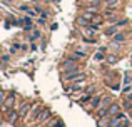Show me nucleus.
Returning a JSON list of instances; mask_svg holds the SVG:
<instances>
[{"label": "nucleus", "mask_w": 132, "mask_h": 127, "mask_svg": "<svg viewBox=\"0 0 132 127\" xmlns=\"http://www.w3.org/2000/svg\"><path fill=\"white\" fill-rule=\"evenodd\" d=\"M84 77H85L84 72H77V70H70L69 74H65V80H79V79Z\"/></svg>", "instance_id": "nucleus-1"}, {"label": "nucleus", "mask_w": 132, "mask_h": 127, "mask_svg": "<svg viewBox=\"0 0 132 127\" xmlns=\"http://www.w3.org/2000/svg\"><path fill=\"white\" fill-rule=\"evenodd\" d=\"M119 111H120V105L119 104H110L109 109H107V114H109V115H117V114H119Z\"/></svg>", "instance_id": "nucleus-2"}, {"label": "nucleus", "mask_w": 132, "mask_h": 127, "mask_svg": "<svg viewBox=\"0 0 132 127\" xmlns=\"http://www.w3.org/2000/svg\"><path fill=\"white\" fill-rule=\"evenodd\" d=\"M62 67H64L67 72H70V70H77V64L72 62V60H65V62L62 64Z\"/></svg>", "instance_id": "nucleus-3"}, {"label": "nucleus", "mask_w": 132, "mask_h": 127, "mask_svg": "<svg viewBox=\"0 0 132 127\" xmlns=\"http://www.w3.org/2000/svg\"><path fill=\"white\" fill-rule=\"evenodd\" d=\"M104 3L107 5V9H117L120 5V0H104Z\"/></svg>", "instance_id": "nucleus-4"}, {"label": "nucleus", "mask_w": 132, "mask_h": 127, "mask_svg": "<svg viewBox=\"0 0 132 127\" xmlns=\"http://www.w3.org/2000/svg\"><path fill=\"white\" fill-rule=\"evenodd\" d=\"M19 115H20V114H17L15 111H10V112H9V117H7V122H9V124H13V122L19 119Z\"/></svg>", "instance_id": "nucleus-5"}, {"label": "nucleus", "mask_w": 132, "mask_h": 127, "mask_svg": "<svg viewBox=\"0 0 132 127\" xmlns=\"http://www.w3.org/2000/svg\"><path fill=\"white\" fill-rule=\"evenodd\" d=\"M48 119H50V111H44L42 115H39V117H37V121H39L40 124H44V122L48 121Z\"/></svg>", "instance_id": "nucleus-6"}, {"label": "nucleus", "mask_w": 132, "mask_h": 127, "mask_svg": "<svg viewBox=\"0 0 132 127\" xmlns=\"http://www.w3.org/2000/svg\"><path fill=\"white\" fill-rule=\"evenodd\" d=\"M13 104H15V97H13V95H10V97H7L5 104H3V111H7V109H10V107H12Z\"/></svg>", "instance_id": "nucleus-7"}, {"label": "nucleus", "mask_w": 132, "mask_h": 127, "mask_svg": "<svg viewBox=\"0 0 132 127\" xmlns=\"http://www.w3.org/2000/svg\"><path fill=\"white\" fill-rule=\"evenodd\" d=\"M84 87H85V82H75V84L72 85V87H69L67 90H74L75 92V90H82Z\"/></svg>", "instance_id": "nucleus-8"}, {"label": "nucleus", "mask_w": 132, "mask_h": 127, "mask_svg": "<svg viewBox=\"0 0 132 127\" xmlns=\"http://www.w3.org/2000/svg\"><path fill=\"white\" fill-rule=\"evenodd\" d=\"M29 111H30L29 104H23V105H22V109H20V112H19V114H20V117H25V115L29 114Z\"/></svg>", "instance_id": "nucleus-9"}, {"label": "nucleus", "mask_w": 132, "mask_h": 127, "mask_svg": "<svg viewBox=\"0 0 132 127\" xmlns=\"http://www.w3.org/2000/svg\"><path fill=\"white\" fill-rule=\"evenodd\" d=\"M48 125H50V127H64V122H62L60 119H55V121L48 122Z\"/></svg>", "instance_id": "nucleus-10"}, {"label": "nucleus", "mask_w": 132, "mask_h": 127, "mask_svg": "<svg viewBox=\"0 0 132 127\" xmlns=\"http://www.w3.org/2000/svg\"><path fill=\"white\" fill-rule=\"evenodd\" d=\"M117 29H119V25H114V27H110V29H107V32H105V35H116V32H117Z\"/></svg>", "instance_id": "nucleus-11"}, {"label": "nucleus", "mask_w": 132, "mask_h": 127, "mask_svg": "<svg viewBox=\"0 0 132 127\" xmlns=\"http://www.w3.org/2000/svg\"><path fill=\"white\" fill-rule=\"evenodd\" d=\"M99 124H100L99 127H105V125H109L110 122H109V119H107L105 115H104V117H100V122H99Z\"/></svg>", "instance_id": "nucleus-12"}, {"label": "nucleus", "mask_w": 132, "mask_h": 127, "mask_svg": "<svg viewBox=\"0 0 132 127\" xmlns=\"http://www.w3.org/2000/svg\"><path fill=\"white\" fill-rule=\"evenodd\" d=\"M100 100H102L100 97H94L92 100H90V105H92V107H97V105L100 104Z\"/></svg>", "instance_id": "nucleus-13"}, {"label": "nucleus", "mask_w": 132, "mask_h": 127, "mask_svg": "<svg viewBox=\"0 0 132 127\" xmlns=\"http://www.w3.org/2000/svg\"><path fill=\"white\" fill-rule=\"evenodd\" d=\"M114 40H116V42H124V35L122 33H116V35H114Z\"/></svg>", "instance_id": "nucleus-14"}, {"label": "nucleus", "mask_w": 132, "mask_h": 127, "mask_svg": "<svg viewBox=\"0 0 132 127\" xmlns=\"http://www.w3.org/2000/svg\"><path fill=\"white\" fill-rule=\"evenodd\" d=\"M94 60H97V62H100V60H104V55H102V52H97L95 55H94Z\"/></svg>", "instance_id": "nucleus-15"}, {"label": "nucleus", "mask_w": 132, "mask_h": 127, "mask_svg": "<svg viewBox=\"0 0 132 127\" xmlns=\"http://www.w3.org/2000/svg\"><path fill=\"white\" fill-rule=\"evenodd\" d=\"M85 10H87V12H90V13H95V12H97V5H90V7H87Z\"/></svg>", "instance_id": "nucleus-16"}, {"label": "nucleus", "mask_w": 132, "mask_h": 127, "mask_svg": "<svg viewBox=\"0 0 132 127\" xmlns=\"http://www.w3.org/2000/svg\"><path fill=\"white\" fill-rule=\"evenodd\" d=\"M107 60H109V64H116L117 62V57L116 55H109V57H107Z\"/></svg>", "instance_id": "nucleus-17"}, {"label": "nucleus", "mask_w": 132, "mask_h": 127, "mask_svg": "<svg viewBox=\"0 0 132 127\" xmlns=\"http://www.w3.org/2000/svg\"><path fill=\"white\" fill-rule=\"evenodd\" d=\"M19 49H20V47H19V44H13V45L10 47V52L13 54V52H17V50H19Z\"/></svg>", "instance_id": "nucleus-18"}, {"label": "nucleus", "mask_w": 132, "mask_h": 127, "mask_svg": "<svg viewBox=\"0 0 132 127\" xmlns=\"http://www.w3.org/2000/svg\"><path fill=\"white\" fill-rule=\"evenodd\" d=\"M39 35H40V32H37V30H34V33L30 35V39H32V40H35V39H37Z\"/></svg>", "instance_id": "nucleus-19"}, {"label": "nucleus", "mask_w": 132, "mask_h": 127, "mask_svg": "<svg viewBox=\"0 0 132 127\" xmlns=\"http://www.w3.org/2000/svg\"><path fill=\"white\" fill-rule=\"evenodd\" d=\"M127 23H129V20H127V19H124L122 22H117V25L120 27V25H127Z\"/></svg>", "instance_id": "nucleus-20"}, {"label": "nucleus", "mask_w": 132, "mask_h": 127, "mask_svg": "<svg viewBox=\"0 0 132 127\" xmlns=\"http://www.w3.org/2000/svg\"><path fill=\"white\" fill-rule=\"evenodd\" d=\"M23 22H25V23H27V25H29V23H30V22H32V17H25V19H23Z\"/></svg>", "instance_id": "nucleus-21"}, {"label": "nucleus", "mask_w": 132, "mask_h": 127, "mask_svg": "<svg viewBox=\"0 0 132 127\" xmlns=\"http://www.w3.org/2000/svg\"><path fill=\"white\" fill-rule=\"evenodd\" d=\"M89 99H90V97H89V95H84V97H82V99H80V102H87V100H89Z\"/></svg>", "instance_id": "nucleus-22"}, {"label": "nucleus", "mask_w": 132, "mask_h": 127, "mask_svg": "<svg viewBox=\"0 0 132 127\" xmlns=\"http://www.w3.org/2000/svg\"><path fill=\"white\" fill-rule=\"evenodd\" d=\"M5 100V94H3V92H0V102H3Z\"/></svg>", "instance_id": "nucleus-23"}]
</instances>
